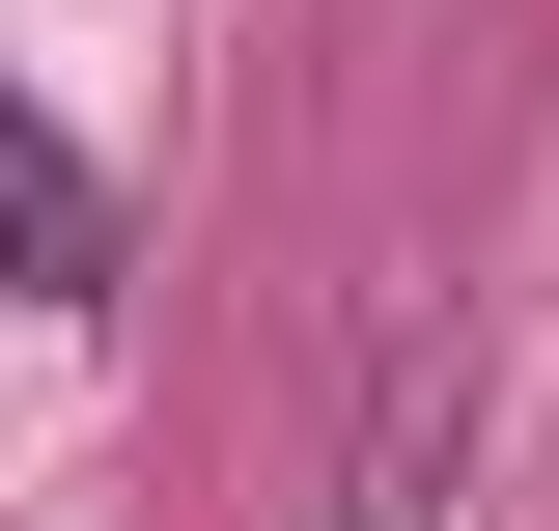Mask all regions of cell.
<instances>
[{
    "mask_svg": "<svg viewBox=\"0 0 559 531\" xmlns=\"http://www.w3.org/2000/svg\"><path fill=\"white\" fill-rule=\"evenodd\" d=\"M476 392H503L476 335H419L392 392H364V448H336V531H448V475H476Z\"/></svg>",
    "mask_w": 559,
    "mask_h": 531,
    "instance_id": "obj_1",
    "label": "cell"
},
{
    "mask_svg": "<svg viewBox=\"0 0 559 531\" xmlns=\"http://www.w3.org/2000/svg\"><path fill=\"white\" fill-rule=\"evenodd\" d=\"M0 252L57 280V308H84V280H112V197H84V168H57V113H0Z\"/></svg>",
    "mask_w": 559,
    "mask_h": 531,
    "instance_id": "obj_2",
    "label": "cell"
}]
</instances>
